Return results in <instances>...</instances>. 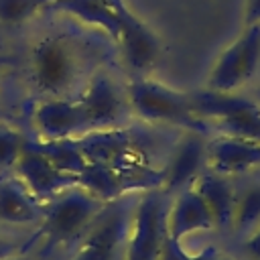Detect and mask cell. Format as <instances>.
<instances>
[{"label": "cell", "instance_id": "d4e9b609", "mask_svg": "<svg viewBox=\"0 0 260 260\" xmlns=\"http://www.w3.org/2000/svg\"><path fill=\"white\" fill-rule=\"evenodd\" d=\"M116 12H122V10H126L128 6H126V0H106Z\"/></svg>", "mask_w": 260, "mask_h": 260}, {"label": "cell", "instance_id": "44dd1931", "mask_svg": "<svg viewBox=\"0 0 260 260\" xmlns=\"http://www.w3.org/2000/svg\"><path fill=\"white\" fill-rule=\"evenodd\" d=\"M43 8L45 0H0V26H20L37 16Z\"/></svg>", "mask_w": 260, "mask_h": 260}, {"label": "cell", "instance_id": "2e32d148", "mask_svg": "<svg viewBox=\"0 0 260 260\" xmlns=\"http://www.w3.org/2000/svg\"><path fill=\"white\" fill-rule=\"evenodd\" d=\"M43 10L51 14L71 16L81 24H87L104 35H108L114 43L120 32V16L106 0H53Z\"/></svg>", "mask_w": 260, "mask_h": 260}, {"label": "cell", "instance_id": "6da1fadb", "mask_svg": "<svg viewBox=\"0 0 260 260\" xmlns=\"http://www.w3.org/2000/svg\"><path fill=\"white\" fill-rule=\"evenodd\" d=\"M116 43L108 35H93L79 28H61L41 37L28 55V79L41 95L77 98L93 65L106 61Z\"/></svg>", "mask_w": 260, "mask_h": 260}, {"label": "cell", "instance_id": "ac0fdd59", "mask_svg": "<svg viewBox=\"0 0 260 260\" xmlns=\"http://www.w3.org/2000/svg\"><path fill=\"white\" fill-rule=\"evenodd\" d=\"M236 181H238V189H236V209H234L230 242L246 236L252 228L260 223V171Z\"/></svg>", "mask_w": 260, "mask_h": 260}, {"label": "cell", "instance_id": "ba28073f", "mask_svg": "<svg viewBox=\"0 0 260 260\" xmlns=\"http://www.w3.org/2000/svg\"><path fill=\"white\" fill-rule=\"evenodd\" d=\"M91 132L122 128L130 114L128 95H122L112 77L104 71H95L77 95Z\"/></svg>", "mask_w": 260, "mask_h": 260}, {"label": "cell", "instance_id": "5b68a950", "mask_svg": "<svg viewBox=\"0 0 260 260\" xmlns=\"http://www.w3.org/2000/svg\"><path fill=\"white\" fill-rule=\"evenodd\" d=\"M138 197L140 195L136 193H124L106 203L79 244L73 248L69 260H124Z\"/></svg>", "mask_w": 260, "mask_h": 260}, {"label": "cell", "instance_id": "4316f807", "mask_svg": "<svg viewBox=\"0 0 260 260\" xmlns=\"http://www.w3.org/2000/svg\"><path fill=\"white\" fill-rule=\"evenodd\" d=\"M4 260H26V258H20V256H16V254H12V256H8V258H4Z\"/></svg>", "mask_w": 260, "mask_h": 260}, {"label": "cell", "instance_id": "7c38bea8", "mask_svg": "<svg viewBox=\"0 0 260 260\" xmlns=\"http://www.w3.org/2000/svg\"><path fill=\"white\" fill-rule=\"evenodd\" d=\"M207 169L232 179H242L260 171V140H246L221 134L209 136Z\"/></svg>", "mask_w": 260, "mask_h": 260}, {"label": "cell", "instance_id": "8fae6325", "mask_svg": "<svg viewBox=\"0 0 260 260\" xmlns=\"http://www.w3.org/2000/svg\"><path fill=\"white\" fill-rule=\"evenodd\" d=\"M30 116L41 140H63L91 132L77 98H45L32 108Z\"/></svg>", "mask_w": 260, "mask_h": 260}, {"label": "cell", "instance_id": "8992f818", "mask_svg": "<svg viewBox=\"0 0 260 260\" xmlns=\"http://www.w3.org/2000/svg\"><path fill=\"white\" fill-rule=\"evenodd\" d=\"M260 79V24L244 26L215 59L209 75L207 89L211 91H244Z\"/></svg>", "mask_w": 260, "mask_h": 260}, {"label": "cell", "instance_id": "83f0119b", "mask_svg": "<svg viewBox=\"0 0 260 260\" xmlns=\"http://www.w3.org/2000/svg\"><path fill=\"white\" fill-rule=\"evenodd\" d=\"M49 2H53V0H45V6H47V4H49Z\"/></svg>", "mask_w": 260, "mask_h": 260}, {"label": "cell", "instance_id": "9c48e42d", "mask_svg": "<svg viewBox=\"0 0 260 260\" xmlns=\"http://www.w3.org/2000/svg\"><path fill=\"white\" fill-rule=\"evenodd\" d=\"M207 138L199 132L183 130V136L175 142L167 165L162 167V191L173 197L185 187H191L195 179L207 169Z\"/></svg>", "mask_w": 260, "mask_h": 260}, {"label": "cell", "instance_id": "484cf974", "mask_svg": "<svg viewBox=\"0 0 260 260\" xmlns=\"http://www.w3.org/2000/svg\"><path fill=\"white\" fill-rule=\"evenodd\" d=\"M252 98H254V100L260 104V79L254 83V93H252Z\"/></svg>", "mask_w": 260, "mask_h": 260}, {"label": "cell", "instance_id": "f1b7e54d", "mask_svg": "<svg viewBox=\"0 0 260 260\" xmlns=\"http://www.w3.org/2000/svg\"><path fill=\"white\" fill-rule=\"evenodd\" d=\"M0 65H2V61H0Z\"/></svg>", "mask_w": 260, "mask_h": 260}, {"label": "cell", "instance_id": "4fadbf2b", "mask_svg": "<svg viewBox=\"0 0 260 260\" xmlns=\"http://www.w3.org/2000/svg\"><path fill=\"white\" fill-rule=\"evenodd\" d=\"M201 234H215L213 217L203 201V197L197 193V189L185 187L179 193L173 195V201L169 199V211H167V238L173 242H183L193 236Z\"/></svg>", "mask_w": 260, "mask_h": 260}, {"label": "cell", "instance_id": "e0dca14e", "mask_svg": "<svg viewBox=\"0 0 260 260\" xmlns=\"http://www.w3.org/2000/svg\"><path fill=\"white\" fill-rule=\"evenodd\" d=\"M45 207L16 179H0V221L6 225L41 223Z\"/></svg>", "mask_w": 260, "mask_h": 260}, {"label": "cell", "instance_id": "7a4b0ae2", "mask_svg": "<svg viewBox=\"0 0 260 260\" xmlns=\"http://www.w3.org/2000/svg\"><path fill=\"white\" fill-rule=\"evenodd\" d=\"M104 207H106V201L98 199L81 185H73L61 191L59 195H55L53 199H49L43 221L39 223L41 228L30 238L28 244L41 240L39 244L41 258L51 256L57 248H65V246L75 248Z\"/></svg>", "mask_w": 260, "mask_h": 260}, {"label": "cell", "instance_id": "9a60e30c", "mask_svg": "<svg viewBox=\"0 0 260 260\" xmlns=\"http://www.w3.org/2000/svg\"><path fill=\"white\" fill-rule=\"evenodd\" d=\"M197 193L203 197L213 223L215 232L221 240L230 242L232 234V223H234V209H236V189L238 181L232 177L217 175L209 169H205L193 183Z\"/></svg>", "mask_w": 260, "mask_h": 260}, {"label": "cell", "instance_id": "3957f363", "mask_svg": "<svg viewBox=\"0 0 260 260\" xmlns=\"http://www.w3.org/2000/svg\"><path fill=\"white\" fill-rule=\"evenodd\" d=\"M126 95L130 110L146 122L169 124L181 130L211 136L207 122L195 114L189 93H181L146 77H134L126 87Z\"/></svg>", "mask_w": 260, "mask_h": 260}, {"label": "cell", "instance_id": "5bb4252c", "mask_svg": "<svg viewBox=\"0 0 260 260\" xmlns=\"http://www.w3.org/2000/svg\"><path fill=\"white\" fill-rule=\"evenodd\" d=\"M16 177L37 199H53L61 191L77 185V177L57 169L47 156L24 146L22 154L14 162Z\"/></svg>", "mask_w": 260, "mask_h": 260}, {"label": "cell", "instance_id": "d6986e66", "mask_svg": "<svg viewBox=\"0 0 260 260\" xmlns=\"http://www.w3.org/2000/svg\"><path fill=\"white\" fill-rule=\"evenodd\" d=\"M26 146L41 152L47 156L57 169L69 173V175H79L87 162L85 154L81 152L79 144L75 138H63V140H26Z\"/></svg>", "mask_w": 260, "mask_h": 260}, {"label": "cell", "instance_id": "30bf717a", "mask_svg": "<svg viewBox=\"0 0 260 260\" xmlns=\"http://www.w3.org/2000/svg\"><path fill=\"white\" fill-rule=\"evenodd\" d=\"M118 16H120V32L116 47L124 55L126 65L138 77H144L158 63L162 55L160 39L130 8L118 12Z\"/></svg>", "mask_w": 260, "mask_h": 260}, {"label": "cell", "instance_id": "7402d4cb", "mask_svg": "<svg viewBox=\"0 0 260 260\" xmlns=\"http://www.w3.org/2000/svg\"><path fill=\"white\" fill-rule=\"evenodd\" d=\"M26 146V138L12 126L0 124V171L14 167Z\"/></svg>", "mask_w": 260, "mask_h": 260}, {"label": "cell", "instance_id": "cb8c5ba5", "mask_svg": "<svg viewBox=\"0 0 260 260\" xmlns=\"http://www.w3.org/2000/svg\"><path fill=\"white\" fill-rule=\"evenodd\" d=\"M260 24V0L244 2V26Z\"/></svg>", "mask_w": 260, "mask_h": 260}, {"label": "cell", "instance_id": "277c9868", "mask_svg": "<svg viewBox=\"0 0 260 260\" xmlns=\"http://www.w3.org/2000/svg\"><path fill=\"white\" fill-rule=\"evenodd\" d=\"M191 106L211 130V136H234L246 140H260V104L244 91L223 93L199 89L189 93Z\"/></svg>", "mask_w": 260, "mask_h": 260}, {"label": "cell", "instance_id": "ffe728a7", "mask_svg": "<svg viewBox=\"0 0 260 260\" xmlns=\"http://www.w3.org/2000/svg\"><path fill=\"white\" fill-rule=\"evenodd\" d=\"M77 185H81L83 189H87L91 195H95L98 199H102L106 203L124 195L122 185H120L114 169L104 165V162L87 160L83 171L77 175Z\"/></svg>", "mask_w": 260, "mask_h": 260}, {"label": "cell", "instance_id": "52a82bcc", "mask_svg": "<svg viewBox=\"0 0 260 260\" xmlns=\"http://www.w3.org/2000/svg\"><path fill=\"white\" fill-rule=\"evenodd\" d=\"M169 199L162 189L144 191L138 197L124 260H160L167 240Z\"/></svg>", "mask_w": 260, "mask_h": 260}, {"label": "cell", "instance_id": "603a6c76", "mask_svg": "<svg viewBox=\"0 0 260 260\" xmlns=\"http://www.w3.org/2000/svg\"><path fill=\"white\" fill-rule=\"evenodd\" d=\"M228 246L234 260H260V223Z\"/></svg>", "mask_w": 260, "mask_h": 260}]
</instances>
